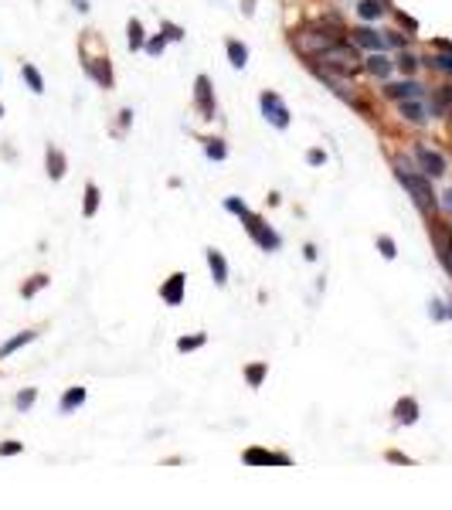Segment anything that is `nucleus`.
I'll return each mask as SVG.
<instances>
[{"label": "nucleus", "mask_w": 452, "mask_h": 510, "mask_svg": "<svg viewBox=\"0 0 452 510\" xmlns=\"http://www.w3.org/2000/svg\"><path fill=\"white\" fill-rule=\"evenodd\" d=\"M245 378H249V385H252V388H258V385H262V378H265V364H252V368L245 371Z\"/></svg>", "instance_id": "30"}, {"label": "nucleus", "mask_w": 452, "mask_h": 510, "mask_svg": "<svg viewBox=\"0 0 452 510\" xmlns=\"http://www.w3.org/2000/svg\"><path fill=\"white\" fill-rule=\"evenodd\" d=\"M432 113H435V116H452V85H442V89H435Z\"/></svg>", "instance_id": "15"}, {"label": "nucleus", "mask_w": 452, "mask_h": 510, "mask_svg": "<svg viewBox=\"0 0 452 510\" xmlns=\"http://www.w3.org/2000/svg\"><path fill=\"white\" fill-rule=\"evenodd\" d=\"M377 249H381V255H384V259H394V255H398V252H394V242L388 235L377 238Z\"/></svg>", "instance_id": "33"}, {"label": "nucleus", "mask_w": 452, "mask_h": 510, "mask_svg": "<svg viewBox=\"0 0 452 510\" xmlns=\"http://www.w3.org/2000/svg\"><path fill=\"white\" fill-rule=\"evenodd\" d=\"M163 31H167V41H180V38H184V31H180L177 24H163Z\"/></svg>", "instance_id": "38"}, {"label": "nucleus", "mask_w": 452, "mask_h": 510, "mask_svg": "<svg viewBox=\"0 0 452 510\" xmlns=\"http://www.w3.org/2000/svg\"><path fill=\"white\" fill-rule=\"evenodd\" d=\"M384 96L388 99H398V102H401V99H418L422 96V85H418V82H394V85H384Z\"/></svg>", "instance_id": "12"}, {"label": "nucleus", "mask_w": 452, "mask_h": 510, "mask_svg": "<svg viewBox=\"0 0 452 510\" xmlns=\"http://www.w3.org/2000/svg\"><path fill=\"white\" fill-rule=\"evenodd\" d=\"M20 449H24L20 442H4V446H0V456H14V452H20Z\"/></svg>", "instance_id": "39"}, {"label": "nucleus", "mask_w": 452, "mask_h": 510, "mask_svg": "<svg viewBox=\"0 0 452 510\" xmlns=\"http://www.w3.org/2000/svg\"><path fill=\"white\" fill-rule=\"evenodd\" d=\"M82 211H85V218H92L99 211V187L96 184H85V208H82Z\"/></svg>", "instance_id": "26"}, {"label": "nucleus", "mask_w": 452, "mask_h": 510, "mask_svg": "<svg viewBox=\"0 0 452 510\" xmlns=\"http://www.w3.org/2000/svg\"><path fill=\"white\" fill-rule=\"evenodd\" d=\"M258 106H262V116L269 119L275 130H286V126H289V109H286V102L275 96V92H262Z\"/></svg>", "instance_id": "4"}, {"label": "nucleus", "mask_w": 452, "mask_h": 510, "mask_svg": "<svg viewBox=\"0 0 452 510\" xmlns=\"http://www.w3.org/2000/svg\"><path fill=\"white\" fill-rule=\"evenodd\" d=\"M48 177L51 180H61L65 177V154L58 147H48Z\"/></svg>", "instance_id": "18"}, {"label": "nucleus", "mask_w": 452, "mask_h": 510, "mask_svg": "<svg viewBox=\"0 0 452 510\" xmlns=\"http://www.w3.org/2000/svg\"><path fill=\"white\" fill-rule=\"evenodd\" d=\"M208 266H211V275H215L218 286H225V282H228V262H225V255L218 252V249H208Z\"/></svg>", "instance_id": "14"}, {"label": "nucleus", "mask_w": 452, "mask_h": 510, "mask_svg": "<svg viewBox=\"0 0 452 510\" xmlns=\"http://www.w3.org/2000/svg\"><path fill=\"white\" fill-rule=\"evenodd\" d=\"M85 72H89V75H92L99 85H106V89L113 85V72H109V65H96V61L89 58V61H85Z\"/></svg>", "instance_id": "19"}, {"label": "nucleus", "mask_w": 452, "mask_h": 510, "mask_svg": "<svg viewBox=\"0 0 452 510\" xmlns=\"http://www.w3.org/2000/svg\"><path fill=\"white\" fill-rule=\"evenodd\" d=\"M398 113H401V119H408V123H415V126H422L425 123V109H422V102H415V99H401L398 102Z\"/></svg>", "instance_id": "13"}, {"label": "nucleus", "mask_w": 452, "mask_h": 510, "mask_svg": "<svg viewBox=\"0 0 452 510\" xmlns=\"http://www.w3.org/2000/svg\"><path fill=\"white\" fill-rule=\"evenodd\" d=\"M394 167H398L394 174H398V180L405 184V191L412 194V201L418 204V211L432 215V211H435V191H432V184H429V174H412L405 160H398Z\"/></svg>", "instance_id": "2"}, {"label": "nucleus", "mask_w": 452, "mask_h": 510, "mask_svg": "<svg viewBox=\"0 0 452 510\" xmlns=\"http://www.w3.org/2000/svg\"><path fill=\"white\" fill-rule=\"evenodd\" d=\"M34 330H24V334H18V337H11V340H7V344H4V347H0V357H11V354L18 351V347H24V344H31V340H34Z\"/></svg>", "instance_id": "21"}, {"label": "nucleus", "mask_w": 452, "mask_h": 510, "mask_svg": "<svg viewBox=\"0 0 452 510\" xmlns=\"http://www.w3.org/2000/svg\"><path fill=\"white\" fill-rule=\"evenodd\" d=\"M415 160H418V167H422V174L429 177H442L446 174V157L442 154H435V150H429V147H415Z\"/></svg>", "instance_id": "7"}, {"label": "nucleus", "mask_w": 452, "mask_h": 510, "mask_svg": "<svg viewBox=\"0 0 452 510\" xmlns=\"http://www.w3.org/2000/svg\"><path fill=\"white\" fill-rule=\"evenodd\" d=\"M357 14L364 20H377L384 14V4H381V0H360V4H357Z\"/></svg>", "instance_id": "22"}, {"label": "nucleus", "mask_w": 452, "mask_h": 510, "mask_svg": "<svg viewBox=\"0 0 452 510\" xmlns=\"http://www.w3.org/2000/svg\"><path fill=\"white\" fill-rule=\"evenodd\" d=\"M204 154H208L211 160H225V157H228V150H225V139H208Z\"/></svg>", "instance_id": "27"}, {"label": "nucleus", "mask_w": 452, "mask_h": 510, "mask_svg": "<svg viewBox=\"0 0 452 510\" xmlns=\"http://www.w3.org/2000/svg\"><path fill=\"white\" fill-rule=\"evenodd\" d=\"M364 68L371 72L374 79H388V75H391V68H394V61H391V58H384L381 51H374L371 58H368V65H364Z\"/></svg>", "instance_id": "16"}, {"label": "nucleus", "mask_w": 452, "mask_h": 510, "mask_svg": "<svg viewBox=\"0 0 452 510\" xmlns=\"http://www.w3.org/2000/svg\"><path fill=\"white\" fill-rule=\"evenodd\" d=\"M394 418H398L401 425H412L415 418H418V402H415V398H401V402L394 405Z\"/></svg>", "instance_id": "17"}, {"label": "nucleus", "mask_w": 452, "mask_h": 510, "mask_svg": "<svg viewBox=\"0 0 452 510\" xmlns=\"http://www.w3.org/2000/svg\"><path fill=\"white\" fill-rule=\"evenodd\" d=\"M82 402H85V388H68L65 398H61V412H75Z\"/></svg>", "instance_id": "24"}, {"label": "nucleus", "mask_w": 452, "mask_h": 510, "mask_svg": "<svg viewBox=\"0 0 452 510\" xmlns=\"http://www.w3.org/2000/svg\"><path fill=\"white\" fill-rule=\"evenodd\" d=\"M34 398H38V392H34V388H27V392H20V394H18V409H20V412H27V409L34 405Z\"/></svg>", "instance_id": "31"}, {"label": "nucleus", "mask_w": 452, "mask_h": 510, "mask_svg": "<svg viewBox=\"0 0 452 510\" xmlns=\"http://www.w3.org/2000/svg\"><path fill=\"white\" fill-rule=\"evenodd\" d=\"M245 463H249V466H289V456L265 452V449H249L245 452Z\"/></svg>", "instance_id": "10"}, {"label": "nucleus", "mask_w": 452, "mask_h": 510, "mask_svg": "<svg viewBox=\"0 0 452 510\" xmlns=\"http://www.w3.org/2000/svg\"><path fill=\"white\" fill-rule=\"evenodd\" d=\"M351 41H354L357 48H368V51H381V48L388 44V41L381 38L377 31H371V27H354V31H351Z\"/></svg>", "instance_id": "11"}, {"label": "nucleus", "mask_w": 452, "mask_h": 510, "mask_svg": "<svg viewBox=\"0 0 452 510\" xmlns=\"http://www.w3.org/2000/svg\"><path fill=\"white\" fill-rule=\"evenodd\" d=\"M432 238H435V249H439V262H442L446 273L452 275V228L432 225Z\"/></svg>", "instance_id": "8"}, {"label": "nucleus", "mask_w": 452, "mask_h": 510, "mask_svg": "<svg viewBox=\"0 0 452 510\" xmlns=\"http://www.w3.org/2000/svg\"><path fill=\"white\" fill-rule=\"evenodd\" d=\"M225 208H228L232 215H238V218H241V221H245V218L252 215V211L245 208V201H238V197H228V201H225Z\"/></svg>", "instance_id": "29"}, {"label": "nucleus", "mask_w": 452, "mask_h": 510, "mask_svg": "<svg viewBox=\"0 0 452 510\" xmlns=\"http://www.w3.org/2000/svg\"><path fill=\"white\" fill-rule=\"evenodd\" d=\"M316 58L323 61V68L327 72H340V75H351V72H357V51L354 44H347V41H337V44H330L327 51H320Z\"/></svg>", "instance_id": "3"}, {"label": "nucleus", "mask_w": 452, "mask_h": 510, "mask_svg": "<svg viewBox=\"0 0 452 510\" xmlns=\"http://www.w3.org/2000/svg\"><path fill=\"white\" fill-rule=\"evenodd\" d=\"M184 282H187V275L184 273H174L167 282H163V290H160V299L167 303V306H180V299H184Z\"/></svg>", "instance_id": "9"}, {"label": "nucleus", "mask_w": 452, "mask_h": 510, "mask_svg": "<svg viewBox=\"0 0 452 510\" xmlns=\"http://www.w3.org/2000/svg\"><path fill=\"white\" fill-rule=\"evenodd\" d=\"M446 204H449V211H452V191H449V194H446Z\"/></svg>", "instance_id": "42"}, {"label": "nucleus", "mask_w": 452, "mask_h": 510, "mask_svg": "<svg viewBox=\"0 0 452 510\" xmlns=\"http://www.w3.org/2000/svg\"><path fill=\"white\" fill-rule=\"evenodd\" d=\"M0 116H4V106H0Z\"/></svg>", "instance_id": "43"}, {"label": "nucleus", "mask_w": 452, "mask_h": 510, "mask_svg": "<svg viewBox=\"0 0 452 510\" xmlns=\"http://www.w3.org/2000/svg\"><path fill=\"white\" fill-rule=\"evenodd\" d=\"M429 65H435V68H442V72H452V51H446V55H435Z\"/></svg>", "instance_id": "34"}, {"label": "nucleus", "mask_w": 452, "mask_h": 510, "mask_svg": "<svg viewBox=\"0 0 452 510\" xmlns=\"http://www.w3.org/2000/svg\"><path fill=\"white\" fill-rule=\"evenodd\" d=\"M143 48H146V55H153V58H157V55H163V48H167V38H153V41H146Z\"/></svg>", "instance_id": "32"}, {"label": "nucleus", "mask_w": 452, "mask_h": 510, "mask_svg": "<svg viewBox=\"0 0 452 510\" xmlns=\"http://www.w3.org/2000/svg\"><path fill=\"white\" fill-rule=\"evenodd\" d=\"M228 58H232L235 68H245V65H249V48H245L241 41H228Z\"/></svg>", "instance_id": "23"}, {"label": "nucleus", "mask_w": 452, "mask_h": 510, "mask_svg": "<svg viewBox=\"0 0 452 510\" xmlns=\"http://www.w3.org/2000/svg\"><path fill=\"white\" fill-rule=\"evenodd\" d=\"M398 68H401V72H415V68H418V58H415V55H401V58H398Z\"/></svg>", "instance_id": "35"}, {"label": "nucleus", "mask_w": 452, "mask_h": 510, "mask_svg": "<svg viewBox=\"0 0 452 510\" xmlns=\"http://www.w3.org/2000/svg\"><path fill=\"white\" fill-rule=\"evenodd\" d=\"M44 282H48V275H34V282H31V286L24 290V296H34V293L41 290V286H44Z\"/></svg>", "instance_id": "37"}, {"label": "nucleus", "mask_w": 452, "mask_h": 510, "mask_svg": "<svg viewBox=\"0 0 452 510\" xmlns=\"http://www.w3.org/2000/svg\"><path fill=\"white\" fill-rule=\"evenodd\" d=\"M20 75H24V82H27V85H31V92H44V79H41V72L38 68H34V65H27V61H24V65H20Z\"/></svg>", "instance_id": "20"}, {"label": "nucleus", "mask_w": 452, "mask_h": 510, "mask_svg": "<svg viewBox=\"0 0 452 510\" xmlns=\"http://www.w3.org/2000/svg\"><path fill=\"white\" fill-rule=\"evenodd\" d=\"M306 163H310V167H320V163H327V154H323V150H310V154H306Z\"/></svg>", "instance_id": "36"}, {"label": "nucleus", "mask_w": 452, "mask_h": 510, "mask_svg": "<svg viewBox=\"0 0 452 510\" xmlns=\"http://www.w3.org/2000/svg\"><path fill=\"white\" fill-rule=\"evenodd\" d=\"M384 41H388V44H394V48H401V44H405V38H401V35H394V31Z\"/></svg>", "instance_id": "40"}, {"label": "nucleus", "mask_w": 452, "mask_h": 510, "mask_svg": "<svg viewBox=\"0 0 452 510\" xmlns=\"http://www.w3.org/2000/svg\"><path fill=\"white\" fill-rule=\"evenodd\" d=\"M126 38H130V48H133V51L146 44V35H143V24H139L137 18L130 20V27H126Z\"/></svg>", "instance_id": "25"}, {"label": "nucleus", "mask_w": 452, "mask_h": 510, "mask_svg": "<svg viewBox=\"0 0 452 510\" xmlns=\"http://www.w3.org/2000/svg\"><path fill=\"white\" fill-rule=\"evenodd\" d=\"M197 347H204V334H197V337H180L177 340V351H197Z\"/></svg>", "instance_id": "28"}, {"label": "nucleus", "mask_w": 452, "mask_h": 510, "mask_svg": "<svg viewBox=\"0 0 452 510\" xmlns=\"http://www.w3.org/2000/svg\"><path fill=\"white\" fill-rule=\"evenodd\" d=\"M241 11L252 18V14H256V0H241Z\"/></svg>", "instance_id": "41"}, {"label": "nucleus", "mask_w": 452, "mask_h": 510, "mask_svg": "<svg viewBox=\"0 0 452 510\" xmlns=\"http://www.w3.org/2000/svg\"><path fill=\"white\" fill-rule=\"evenodd\" d=\"M194 106L201 119H215V96H211V79L208 75H197L194 82Z\"/></svg>", "instance_id": "6"}, {"label": "nucleus", "mask_w": 452, "mask_h": 510, "mask_svg": "<svg viewBox=\"0 0 452 510\" xmlns=\"http://www.w3.org/2000/svg\"><path fill=\"white\" fill-rule=\"evenodd\" d=\"M337 41H344V31L337 24H310L303 31H293V48L303 58H316L320 51H327Z\"/></svg>", "instance_id": "1"}, {"label": "nucleus", "mask_w": 452, "mask_h": 510, "mask_svg": "<svg viewBox=\"0 0 452 510\" xmlns=\"http://www.w3.org/2000/svg\"><path fill=\"white\" fill-rule=\"evenodd\" d=\"M245 228H249V235L258 242V249H265V252H275V249L282 245V242H279V235H275V232L265 225V221H262V218L249 215V218H245Z\"/></svg>", "instance_id": "5"}]
</instances>
